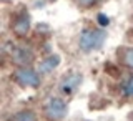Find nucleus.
I'll return each instance as SVG.
<instances>
[{"instance_id":"nucleus-1","label":"nucleus","mask_w":133,"mask_h":121,"mask_svg":"<svg viewBox=\"0 0 133 121\" xmlns=\"http://www.w3.org/2000/svg\"><path fill=\"white\" fill-rule=\"evenodd\" d=\"M107 40V32L102 28H85L80 33V38H78V47L82 52L88 53L93 50L102 48V45Z\"/></svg>"},{"instance_id":"nucleus-2","label":"nucleus","mask_w":133,"mask_h":121,"mask_svg":"<svg viewBox=\"0 0 133 121\" xmlns=\"http://www.w3.org/2000/svg\"><path fill=\"white\" fill-rule=\"evenodd\" d=\"M12 78L25 88H38L42 85V75L38 73V70H33L32 66H18L12 73Z\"/></svg>"},{"instance_id":"nucleus-3","label":"nucleus","mask_w":133,"mask_h":121,"mask_svg":"<svg viewBox=\"0 0 133 121\" xmlns=\"http://www.w3.org/2000/svg\"><path fill=\"white\" fill-rule=\"evenodd\" d=\"M68 113V106L62 98L57 96H50L47 101H45L43 106V115L48 121H62Z\"/></svg>"},{"instance_id":"nucleus-4","label":"nucleus","mask_w":133,"mask_h":121,"mask_svg":"<svg viewBox=\"0 0 133 121\" xmlns=\"http://www.w3.org/2000/svg\"><path fill=\"white\" fill-rule=\"evenodd\" d=\"M30 27H32V22H30V15H28L27 12H20V13H17L14 18H12V32H14L17 37L28 35Z\"/></svg>"},{"instance_id":"nucleus-5","label":"nucleus","mask_w":133,"mask_h":121,"mask_svg":"<svg viewBox=\"0 0 133 121\" xmlns=\"http://www.w3.org/2000/svg\"><path fill=\"white\" fill-rule=\"evenodd\" d=\"M10 56H12V61L17 63L18 66H32V63L35 61L33 53L30 52V50L22 48V47H12Z\"/></svg>"},{"instance_id":"nucleus-6","label":"nucleus","mask_w":133,"mask_h":121,"mask_svg":"<svg viewBox=\"0 0 133 121\" xmlns=\"http://www.w3.org/2000/svg\"><path fill=\"white\" fill-rule=\"evenodd\" d=\"M60 61H62V58H60V55H57V53H52V55L45 56L43 60L38 63V73L40 75L53 73L58 66H60Z\"/></svg>"},{"instance_id":"nucleus-7","label":"nucleus","mask_w":133,"mask_h":121,"mask_svg":"<svg viewBox=\"0 0 133 121\" xmlns=\"http://www.w3.org/2000/svg\"><path fill=\"white\" fill-rule=\"evenodd\" d=\"M80 83H82V75L80 73H70L62 80L60 90H62V93H65V95H72V93H75V90L80 86Z\"/></svg>"},{"instance_id":"nucleus-8","label":"nucleus","mask_w":133,"mask_h":121,"mask_svg":"<svg viewBox=\"0 0 133 121\" xmlns=\"http://www.w3.org/2000/svg\"><path fill=\"white\" fill-rule=\"evenodd\" d=\"M15 121H37V115L33 110H22L15 115Z\"/></svg>"},{"instance_id":"nucleus-9","label":"nucleus","mask_w":133,"mask_h":121,"mask_svg":"<svg viewBox=\"0 0 133 121\" xmlns=\"http://www.w3.org/2000/svg\"><path fill=\"white\" fill-rule=\"evenodd\" d=\"M122 63L133 70V48H125L122 53Z\"/></svg>"},{"instance_id":"nucleus-10","label":"nucleus","mask_w":133,"mask_h":121,"mask_svg":"<svg viewBox=\"0 0 133 121\" xmlns=\"http://www.w3.org/2000/svg\"><path fill=\"white\" fill-rule=\"evenodd\" d=\"M123 93L128 98H133V75H130L127 78V81L123 83Z\"/></svg>"},{"instance_id":"nucleus-11","label":"nucleus","mask_w":133,"mask_h":121,"mask_svg":"<svg viewBox=\"0 0 133 121\" xmlns=\"http://www.w3.org/2000/svg\"><path fill=\"white\" fill-rule=\"evenodd\" d=\"M75 2H77L82 8H90L95 3V0H75Z\"/></svg>"},{"instance_id":"nucleus-12","label":"nucleus","mask_w":133,"mask_h":121,"mask_svg":"<svg viewBox=\"0 0 133 121\" xmlns=\"http://www.w3.org/2000/svg\"><path fill=\"white\" fill-rule=\"evenodd\" d=\"M98 20H100L102 25H108V23H110V22H108V17H105V15H98Z\"/></svg>"},{"instance_id":"nucleus-13","label":"nucleus","mask_w":133,"mask_h":121,"mask_svg":"<svg viewBox=\"0 0 133 121\" xmlns=\"http://www.w3.org/2000/svg\"><path fill=\"white\" fill-rule=\"evenodd\" d=\"M128 121H133V111L130 113V116H128Z\"/></svg>"},{"instance_id":"nucleus-14","label":"nucleus","mask_w":133,"mask_h":121,"mask_svg":"<svg viewBox=\"0 0 133 121\" xmlns=\"http://www.w3.org/2000/svg\"><path fill=\"white\" fill-rule=\"evenodd\" d=\"M47 2H50V3H52V2H57V0H47Z\"/></svg>"}]
</instances>
